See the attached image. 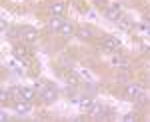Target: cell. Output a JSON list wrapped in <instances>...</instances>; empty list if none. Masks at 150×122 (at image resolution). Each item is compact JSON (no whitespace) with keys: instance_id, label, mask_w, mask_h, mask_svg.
<instances>
[{"instance_id":"cell-1","label":"cell","mask_w":150,"mask_h":122,"mask_svg":"<svg viewBox=\"0 0 150 122\" xmlns=\"http://www.w3.org/2000/svg\"><path fill=\"white\" fill-rule=\"evenodd\" d=\"M36 88H38V96L42 100H46V102H52V100H56V88L54 86H50L46 82H42V80H36Z\"/></svg>"},{"instance_id":"cell-2","label":"cell","mask_w":150,"mask_h":122,"mask_svg":"<svg viewBox=\"0 0 150 122\" xmlns=\"http://www.w3.org/2000/svg\"><path fill=\"white\" fill-rule=\"evenodd\" d=\"M118 48H120V42L114 36H104L102 42H100V50L102 52H116Z\"/></svg>"},{"instance_id":"cell-3","label":"cell","mask_w":150,"mask_h":122,"mask_svg":"<svg viewBox=\"0 0 150 122\" xmlns=\"http://www.w3.org/2000/svg\"><path fill=\"white\" fill-rule=\"evenodd\" d=\"M106 18L108 20H114L118 22L122 18V12H120V2H110V8L106 10Z\"/></svg>"},{"instance_id":"cell-4","label":"cell","mask_w":150,"mask_h":122,"mask_svg":"<svg viewBox=\"0 0 150 122\" xmlns=\"http://www.w3.org/2000/svg\"><path fill=\"white\" fill-rule=\"evenodd\" d=\"M12 54H14V58H18L22 64H28V48L24 44H16L12 48Z\"/></svg>"},{"instance_id":"cell-5","label":"cell","mask_w":150,"mask_h":122,"mask_svg":"<svg viewBox=\"0 0 150 122\" xmlns=\"http://www.w3.org/2000/svg\"><path fill=\"white\" fill-rule=\"evenodd\" d=\"M48 12H50V16H64V12H66V4L64 2H52L50 6H48Z\"/></svg>"},{"instance_id":"cell-6","label":"cell","mask_w":150,"mask_h":122,"mask_svg":"<svg viewBox=\"0 0 150 122\" xmlns=\"http://www.w3.org/2000/svg\"><path fill=\"white\" fill-rule=\"evenodd\" d=\"M124 98H126V100H136V98H140V88H138V86H134V84L126 86V90H124Z\"/></svg>"},{"instance_id":"cell-7","label":"cell","mask_w":150,"mask_h":122,"mask_svg":"<svg viewBox=\"0 0 150 122\" xmlns=\"http://www.w3.org/2000/svg\"><path fill=\"white\" fill-rule=\"evenodd\" d=\"M14 110L18 112V114H28V112L32 110V106H30L28 100H18V102L14 104Z\"/></svg>"},{"instance_id":"cell-8","label":"cell","mask_w":150,"mask_h":122,"mask_svg":"<svg viewBox=\"0 0 150 122\" xmlns=\"http://www.w3.org/2000/svg\"><path fill=\"white\" fill-rule=\"evenodd\" d=\"M112 64H114L116 68H122V70H128V68H130V62H128V58H124V56H118V54L112 58Z\"/></svg>"},{"instance_id":"cell-9","label":"cell","mask_w":150,"mask_h":122,"mask_svg":"<svg viewBox=\"0 0 150 122\" xmlns=\"http://www.w3.org/2000/svg\"><path fill=\"white\" fill-rule=\"evenodd\" d=\"M62 24H64V20H62L60 16H52V18H50V22H48V28H50L52 32H60Z\"/></svg>"},{"instance_id":"cell-10","label":"cell","mask_w":150,"mask_h":122,"mask_svg":"<svg viewBox=\"0 0 150 122\" xmlns=\"http://www.w3.org/2000/svg\"><path fill=\"white\" fill-rule=\"evenodd\" d=\"M22 38L26 42H36V40H38V30H36V28H26L22 32Z\"/></svg>"},{"instance_id":"cell-11","label":"cell","mask_w":150,"mask_h":122,"mask_svg":"<svg viewBox=\"0 0 150 122\" xmlns=\"http://www.w3.org/2000/svg\"><path fill=\"white\" fill-rule=\"evenodd\" d=\"M78 104H80V108L84 112H90V108L94 106V102H92V98H90V96H82V98L78 100Z\"/></svg>"},{"instance_id":"cell-12","label":"cell","mask_w":150,"mask_h":122,"mask_svg":"<svg viewBox=\"0 0 150 122\" xmlns=\"http://www.w3.org/2000/svg\"><path fill=\"white\" fill-rule=\"evenodd\" d=\"M34 88H26V86H24V88H20V100H28V102H30V100L34 98Z\"/></svg>"},{"instance_id":"cell-13","label":"cell","mask_w":150,"mask_h":122,"mask_svg":"<svg viewBox=\"0 0 150 122\" xmlns=\"http://www.w3.org/2000/svg\"><path fill=\"white\" fill-rule=\"evenodd\" d=\"M60 34H64V36H72L74 34V26L70 22H64L62 24V28H60Z\"/></svg>"},{"instance_id":"cell-14","label":"cell","mask_w":150,"mask_h":122,"mask_svg":"<svg viewBox=\"0 0 150 122\" xmlns=\"http://www.w3.org/2000/svg\"><path fill=\"white\" fill-rule=\"evenodd\" d=\"M64 78H66V82H68V84H72V86H76V84L80 82V80H78V76H76L74 72H66V74H64Z\"/></svg>"},{"instance_id":"cell-15","label":"cell","mask_w":150,"mask_h":122,"mask_svg":"<svg viewBox=\"0 0 150 122\" xmlns=\"http://www.w3.org/2000/svg\"><path fill=\"white\" fill-rule=\"evenodd\" d=\"M118 26H120L122 30H126V32H128V30H132V22H130L128 18H124V16L118 20Z\"/></svg>"},{"instance_id":"cell-16","label":"cell","mask_w":150,"mask_h":122,"mask_svg":"<svg viewBox=\"0 0 150 122\" xmlns=\"http://www.w3.org/2000/svg\"><path fill=\"white\" fill-rule=\"evenodd\" d=\"M78 38H80V40H90V36H92V32H90V30H88V28H82V30H78Z\"/></svg>"},{"instance_id":"cell-17","label":"cell","mask_w":150,"mask_h":122,"mask_svg":"<svg viewBox=\"0 0 150 122\" xmlns=\"http://www.w3.org/2000/svg\"><path fill=\"white\" fill-rule=\"evenodd\" d=\"M10 90H0V102H2V104H6V102H8V100H10Z\"/></svg>"},{"instance_id":"cell-18","label":"cell","mask_w":150,"mask_h":122,"mask_svg":"<svg viewBox=\"0 0 150 122\" xmlns=\"http://www.w3.org/2000/svg\"><path fill=\"white\" fill-rule=\"evenodd\" d=\"M124 120H126V122H132V120H138V114H126V116H124Z\"/></svg>"},{"instance_id":"cell-19","label":"cell","mask_w":150,"mask_h":122,"mask_svg":"<svg viewBox=\"0 0 150 122\" xmlns=\"http://www.w3.org/2000/svg\"><path fill=\"white\" fill-rule=\"evenodd\" d=\"M0 28H2V32H6V20H2V22H0Z\"/></svg>"}]
</instances>
